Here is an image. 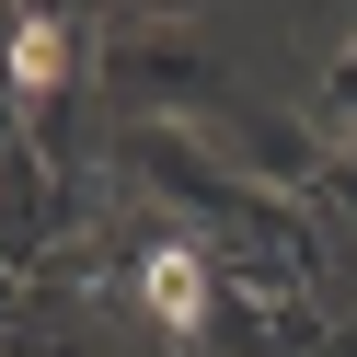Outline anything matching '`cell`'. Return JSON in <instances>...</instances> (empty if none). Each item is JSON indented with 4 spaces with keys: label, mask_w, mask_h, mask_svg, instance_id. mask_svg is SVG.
Segmentation results:
<instances>
[{
    "label": "cell",
    "mask_w": 357,
    "mask_h": 357,
    "mask_svg": "<svg viewBox=\"0 0 357 357\" xmlns=\"http://www.w3.org/2000/svg\"><path fill=\"white\" fill-rule=\"evenodd\" d=\"M139 300L162 311V334H196V323H208V265H196L185 242H162V254L139 265Z\"/></svg>",
    "instance_id": "obj_1"
},
{
    "label": "cell",
    "mask_w": 357,
    "mask_h": 357,
    "mask_svg": "<svg viewBox=\"0 0 357 357\" xmlns=\"http://www.w3.org/2000/svg\"><path fill=\"white\" fill-rule=\"evenodd\" d=\"M58 58H70V47H58V24H24V35H12V93H47Z\"/></svg>",
    "instance_id": "obj_2"
}]
</instances>
